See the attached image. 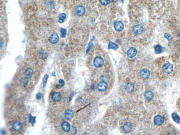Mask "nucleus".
Wrapping results in <instances>:
<instances>
[{"label": "nucleus", "instance_id": "obj_1", "mask_svg": "<svg viewBox=\"0 0 180 135\" xmlns=\"http://www.w3.org/2000/svg\"><path fill=\"white\" fill-rule=\"evenodd\" d=\"M104 60L102 57L100 56L96 57L94 61V64L97 68H100L103 66Z\"/></svg>", "mask_w": 180, "mask_h": 135}, {"label": "nucleus", "instance_id": "obj_2", "mask_svg": "<svg viewBox=\"0 0 180 135\" xmlns=\"http://www.w3.org/2000/svg\"><path fill=\"white\" fill-rule=\"evenodd\" d=\"M164 119L162 116L158 115L156 116L154 119V122L156 125L160 126L164 123Z\"/></svg>", "mask_w": 180, "mask_h": 135}, {"label": "nucleus", "instance_id": "obj_3", "mask_svg": "<svg viewBox=\"0 0 180 135\" xmlns=\"http://www.w3.org/2000/svg\"><path fill=\"white\" fill-rule=\"evenodd\" d=\"M114 28L116 31L120 32L122 31L124 28V25L123 22L120 21H118L115 22Z\"/></svg>", "mask_w": 180, "mask_h": 135}, {"label": "nucleus", "instance_id": "obj_4", "mask_svg": "<svg viewBox=\"0 0 180 135\" xmlns=\"http://www.w3.org/2000/svg\"><path fill=\"white\" fill-rule=\"evenodd\" d=\"M163 69L165 73L170 74L173 71V65L170 63H167L164 65L163 67Z\"/></svg>", "mask_w": 180, "mask_h": 135}, {"label": "nucleus", "instance_id": "obj_5", "mask_svg": "<svg viewBox=\"0 0 180 135\" xmlns=\"http://www.w3.org/2000/svg\"><path fill=\"white\" fill-rule=\"evenodd\" d=\"M108 87V85L106 82L101 81L97 85V89L99 91L104 92L106 91Z\"/></svg>", "mask_w": 180, "mask_h": 135}, {"label": "nucleus", "instance_id": "obj_6", "mask_svg": "<svg viewBox=\"0 0 180 135\" xmlns=\"http://www.w3.org/2000/svg\"><path fill=\"white\" fill-rule=\"evenodd\" d=\"M137 53V49L135 48L132 47L127 51V56L130 58H133L136 56Z\"/></svg>", "mask_w": 180, "mask_h": 135}, {"label": "nucleus", "instance_id": "obj_7", "mask_svg": "<svg viewBox=\"0 0 180 135\" xmlns=\"http://www.w3.org/2000/svg\"><path fill=\"white\" fill-rule=\"evenodd\" d=\"M49 41L51 43H57L59 41V37L57 34L54 33L51 35L49 39Z\"/></svg>", "mask_w": 180, "mask_h": 135}, {"label": "nucleus", "instance_id": "obj_8", "mask_svg": "<svg viewBox=\"0 0 180 135\" xmlns=\"http://www.w3.org/2000/svg\"><path fill=\"white\" fill-rule=\"evenodd\" d=\"M140 75L143 79H147L150 76V71L147 69H143L140 72Z\"/></svg>", "mask_w": 180, "mask_h": 135}, {"label": "nucleus", "instance_id": "obj_9", "mask_svg": "<svg viewBox=\"0 0 180 135\" xmlns=\"http://www.w3.org/2000/svg\"><path fill=\"white\" fill-rule=\"evenodd\" d=\"M12 128L15 131H20L23 127L22 123L19 121L14 122L12 125Z\"/></svg>", "mask_w": 180, "mask_h": 135}, {"label": "nucleus", "instance_id": "obj_10", "mask_svg": "<svg viewBox=\"0 0 180 135\" xmlns=\"http://www.w3.org/2000/svg\"><path fill=\"white\" fill-rule=\"evenodd\" d=\"M143 27L140 24L137 25L134 27L133 32L135 34H140L143 32Z\"/></svg>", "mask_w": 180, "mask_h": 135}, {"label": "nucleus", "instance_id": "obj_11", "mask_svg": "<svg viewBox=\"0 0 180 135\" xmlns=\"http://www.w3.org/2000/svg\"><path fill=\"white\" fill-rule=\"evenodd\" d=\"M86 9L83 6H79L76 8V13L77 15L79 16H82L85 14Z\"/></svg>", "mask_w": 180, "mask_h": 135}, {"label": "nucleus", "instance_id": "obj_12", "mask_svg": "<svg viewBox=\"0 0 180 135\" xmlns=\"http://www.w3.org/2000/svg\"><path fill=\"white\" fill-rule=\"evenodd\" d=\"M62 96L60 93L58 92H55L52 94L51 98L54 101L58 102L60 101L61 99Z\"/></svg>", "mask_w": 180, "mask_h": 135}, {"label": "nucleus", "instance_id": "obj_13", "mask_svg": "<svg viewBox=\"0 0 180 135\" xmlns=\"http://www.w3.org/2000/svg\"><path fill=\"white\" fill-rule=\"evenodd\" d=\"M154 97V94L151 91H147L144 94V97L145 99L147 101H151Z\"/></svg>", "mask_w": 180, "mask_h": 135}, {"label": "nucleus", "instance_id": "obj_14", "mask_svg": "<svg viewBox=\"0 0 180 135\" xmlns=\"http://www.w3.org/2000/svg\"><path fill=\"white\" fill-rule=\"evenodd\" d=\"M64 116L66 119H71L73 117V112L71 109H67L65 112Z\"/></svg>", "mask_w": 180, "mask_h": 135}, {"label": "nucleus", "instance_id": "obj_15", "mask_svg": "<svg viewBox=\"0 0 180 135\" xmlns=\"http://www.w3.org/2000/svg\"><path fill=\"white\" fill-rule=\"evenodd\" d=\"M126 89L127 92L132 93L134 91V85L132 82L127 83L126 86Z\"/></svg>", "mask_w": 180, "mask_h": 135}, {"label": "nucleus", "instance_id": "obj_16", "mask_svg": "<svg viewBox=\"0 0 180 135\" xmlns=\"http://www.w3.org/2000/svg\"><path fill=\"white\" fill-rule=\"evenodd\" d=\"M62 128L64 132H69L71 128L70 124L68 122H64L62 125Z\"/></svg>", "mask_w": 180, "mask_h": 135}, {"label": "nucleus", "instance_id": "obj_17", "mask_svg": "<svg viewBox=\"0 0 180 135\" xmlns=\"http://www.w3.org/2000/svg\"><path fill=\"white\" fill-rule=\"evenodd\" d=\"M123 129L126 133H129L130 132L132 129L131 124L128 122L125 123L123 126Z\"/></svg>", "mask_w": 180, "mask_h": 135}, {"label": "nucleus", "instance_id": "obj_18", "mask_svg": "<svg viewBox=\"0 0 180 135\" xmlns=\"http://www.w3.org/2000/svg\"><path fill=\"white\" fill-rule=\"evenodd\" d=\"M20 82L21 85L24 87H26L29 82L28 78L27 77H24L22 78L21 79Z\"/></svg>", "mask_w": 180, "mask_h": 135}, {"label": "nucleus", "instance_id": "obj_19", "mask_svg": "<svg viewBox=\"0 0 180 135\" xmlns=\"http://www.w3.org/2000/svg\"><path fill=\"white\" fill-rule=\"evenodd\" d=\"M172 117L175 122L178 124L180 123V117L178 114L176 113H174L172 114Z\"/></svg>", "mask_w": 180, "mask_h": 135}, {"label": "nucleus", "instance_id": "obj_20", "mask_svg": "<svg viewBox=\"0 0 180 135\" xmlns=\"http://www.w3.org/2000/svg\"><path fill=\"white\" fill-rule=\"evenodd\" d=\"M25 73L28 78H31L33 75L34 72L32 69L31 68H29L26 70Z\"/></svg>", "mask_w": 180, "mask_h": 135}, {"label": "nucleus", "instance_id": "obj_21", "mask_svg": "<svg viewBox=\"0 0 180 135\" xmlns=\"http://www.w3.org/2000/svg\"><path fill=\"white\" fill-rule=\"evenodd\" d=\"M108 48L109 49L116 50L119 48V46L117 44L115 43L112 42H110L108 44Z\"/></svg>", "mask_w": 180, "mask_h": 135}, {"label": "nucleus", "instance_id": "obj_22", "mask_svg": "<svg viewBox=\"0 0 180 135\" xmlns=\"http://www.w3.org/2000/svg\"><path fill=\"white\" fill-rule=\"evenodd\" d=\"M163 51V48L159 45H157L155 47V51L156 54H160L162 53Z\"/></svg>", "mask_w": 180, "mask_h": 135}, {"label": "nucleus", "instance_id": "obj_23", "mask_svg": "<svg viewBox=\"0 0 180 135\" xmlns=\"http://www.w3.org/2000/svg\"><path fill=\"white\" fill-rule=\"evenodd\" d=\"M66 14H65L62 13L59 16V19H58V22L60 23H62L64 21V20L66 19Z\"/></svg>", "mask_w": 180, "mask_h": 135}, {"label": "nucleus", "instance_id": "obj_24", "mask_svg": "<svg viewBox=\"0 0 180 135\" xmlns=\"http://www.w3.org/2000/svg\"><path fill=\"white\" fill-rule=\"evenodd\" d=\"M61 34L62 38L66 37L67 34V30L66 28H61L60 29Z\"/></svg>", "mask_w": 180, "mask_h": 135}, {"label": "nucleus", "instance_id": "obj_25", "mask_svg": "<svg viewBox=\"0 0 180 135\" xmlns=\"http://www.w3.org/2000/svg\"><path fill=\"white\" fill-rule=\"evenodd\" d=\"M59 83L60 85L58 84L56 85V87L58 89L61 88L64 85V84H65L64 81L62 79H60L59 80Z\"/></svg>", "mask_w": 180, "mask_h": 135}, {"label": "nucleus", "instance_id": "obj_26", "mask_svg": "<svg viewBox=\"0 0 180 135\" xmlns=\"http://www.w3.org/2000/svg\"><path fill=\"white\" fill-rule=\"evenodd\" d=\"M111 0H99V2L103 5L106 6L110 3Z\"/></svg>", "mask_w": 180, "mask_h": 135}, {"label": "nucleus", "instance_id": "obj_27", "mask_svg": "<svg viewBox=\"0 0 180 135\" xmlns=\"http://www.w3.org/2000/svg\"><path fill=\"white\" fill-rule=\"evenodd\" d=\"M29 122L30 123H34L36 121V117H33L31 114H29Z\"/></svg>", "mask_w": 180, "mask_h": 135}, {"label": "nucleus", "instance_id": "obj_28", "mask_svg": "<svg viewBox=\"0 0 180 135\" xmlns=\"http://www.w3.org/2000/svg\"><path fill=\"white\" fill-rule=\"evenodd\" d=\"M48 78V75L47 74L45 75L43 79V87H44L47 84Z\"/></svg>", "mask_w": 180, "mask_h": 135}, {"label": "nucleus", "instance_id": "obj_29", "mask_svg": "<svg viewBox=\"0 0 180 135\" xmlns=\"http://www.w3.org/2000/svg\"><path fill=\"white\" fill-rule=\"evenodd\" d=\"M76 132L77 129L76 127H74V126H72L71 128L70 131L71 134L72 135H75L76 133Z\"/></svg>", "mask_w": 180, "mask_h": 135}, {"label": "nucleus", "instance_id": "obj_30", "mask_svg": "<svg viewBox=\"0 0 180 135\" xmlns=\"http://www.w3.org/2000/svg\"><path fill=\"white\" fill-rule=\"evenodd\" d=\"M164 37L165 38L168 40L169 42V44H168V45H170V43L171 35L168 33H165L164 34Z\"/></svg>", "mask_w": 180, "mask_h": 135}, {"label": "nucleus", "instance_id": "obj_31", "mask_svg": "<svg viewBox=\"0 0 180 135\" xmlns=\"http://www.w3.org/2000/svg\"><path fill=\"white\" fill-rule=\"evenodd\" d=\"M93 46V43H92V42H90V43H89V46H88V48L87 50V53H88V52H89V51H90V49H91V47H92V46Z\"/></svg>", "mask_w": 180, "mask_h": 135}, {"label": "nucleus", "instance_id": "obj_32", "mask_svg": "<svg viewBox=\"0 0 180 135\" xmlns=\"http://www.w3.org/2000/svg\"><path fill=\"white\" fill-rule=\"evenodd\" d=\"M42 97V95L41 93L39 92V93H37V94L36 99H38V100L40 99H41Z\"/></svg>", "mask_w": 180, "mask_h": 135}, {"label": "nucleus", "instance_id": "obj_33", "mask_svg": "<svg viewBox=\"0 0 180 135\" xmlns=\"http://www.w3.org/2000/svg\"><path fill=\"white\" fill-rule=\"evenodd\" d=\"M1 133L2 135H5L6 134V131L4 129H2L1 131Z\"/></svg>", "mask_w": 180, "mask_h": 135}]
</instances>
